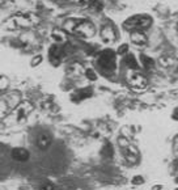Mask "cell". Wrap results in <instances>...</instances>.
I'll return each instance as SVG.
<instances>
[{
  "label": "cell",
  "instance_id": "cell-1",
  "mask_svg": "<svg viewBox=\"0 0 178 190\" xmlns=\"http://www.w3.org/2000/svg\"><path fill=\"white\" fill-rule=\"evenodd\" d=\"M151 17L148 16H144V14H139V16L131 17L130 20H127L125 22V28L128 30H143L147 29L151 26Z\"/></svg>",
  "mask_w": 178,
  "mask_h": 190
},
{
  "label": "cell",
  "instance_id": "cell-2",
  "mask_svg": "<svg viewBox=\"0 0 178 190\" xmlns=\"http://www.w3.org/2000/svg\"><path fill=\"white\" fill-rule=\"evenodd\" d=\"M74 34H79L83 35V37H92L94 34V26L89 22V21H81V22H77L74 28Z\"/></svg>",
  "mask_w": 178,
  "mask_h": 190
},
{
  "label": "cell",
  "instance_id": "cell-3",
  "mask_svg": "<svg viewBox=\"0 0 178 190\" xmlns=\"http://www.w3.org/2000/svg\"><path fill=\"white\" fill-rule=\"evenodd\" d=\"M128 83L131 87L138 89H144L147 85V79L139 72H130L128 74Z\"/></svg>",
  "mask_w": 178,
  "mask_h": 190
},
{
  "label": "cell",
  "instance_id": "cell-4",
  "mask_svg": "<svg viewBox=\"0 0 178 190\" xmlns=\"http://www.w3.org/2000/svg\"><path fill=\"white\" fill-rule=\"evenodd\" d=\"M114 59H115V54H114L111 50H107L102 54L101 60H99V64L104 66V67L106 66V68H110V70H114V67H115Z\"/></svg>",
  "mask_w": 178,
  "mask_h": 190
},
{
  "label": "cell",
  "instance_id": "cell-5",
  "mask_svg": "<svg viewBox=\"0 0 178 190\" xmlns=\"http://www.w3.org/2000/svg\"><path fill=\"white\" fill-rule=\"evenodd\" d=\"M12 157H13V160L16 161H26L29 159L30 153L29 151L26 148H22V147H17V148H13L12 150Z\"/></svg>",
  "mask_w": 178,
  "mask_h": 190
},
{
  "label": "cell",
  "instance_id": "cell-6",
  "mask_svg": "<svg viewBox=\"0 0 178 190\" xmlns=\"http://www.w3.org/2000/svg\"><path fill=\"white\" fill-rule=\"evenodd\" d=\"M131 41L136 46H144L147 43V35L143 33V30H134L131 34Z\"/></svg>",
  "mask_w": 178,
  "mask_h": 190
},
{
  "label": "cell",
  "instance_id": "cell-7",
  "mask_svg": "<svg viewBox=\"0 0 178 190\" xmlns=\"http://www.w3.org/2000/svg\"><path fill=\"white\" fill-rule=\"evenodd\" d=\"M51 142H53V139H51L50 135L47 132H42V134H40V137L37 138V146L41 150H47L51 146Z\"/></svg>",
  "mask_w": 178,
  "mask_h": 190
},
{
  "label": "cell",
  "instance_id": "cell-8",
  "mask_svg": "<svg viewBox=\"0 0 178 190\" xmlns=\"http://www.w3.org/2000/svg\"><path fill=\"white\" fill-rule=\"evenodd\" d=\"M102 38H104L105 41H107V42H111V41H114L117 38V34H115V30H114V28L111 25H107V26H105L104 29H102Z\"/></svg>",
  "mask_w": 178,
  "mask_h": 190
},
{
  "label": "cell",
  "instance_id": "cell-9",
  "mask_svg": "<svg viewBox=\"0 0 178 190\" xmlns=\"http://www.w3.org/2000/svg\"><path fill=\"white\" fill-rule=\"evenodd\" d=\"M125 62H126V64H127L130 68H132V70L138 68V62H136V59H135V56L132 55V54H127Z\"/></svg>",
  "mask_w": 178,
  "mask_h": 190
},
{
  "label": "cell",
  "instance_id": "cell-10",
  "mask_svg": "<svg viewBox=\"0 0 178 190\" xmlns=\"http://www.w3.org/2000/svg\"><path fill=\"white\" fill-rule=\"evenodd\" d=\"M140 60H141V63L144 64L146 68H152L153 64H155V62H153L151 58H148L147 55H140Z\"/></svg>",
  "mask_w": 178,
  "mask_h": 190
},
{
  "label": "cell",
  "instance_id": "cell-11",
  "mask_svg": "<svg viewBox=\"0 0 178 190\" xmlns=\"http://www.w3.org/2000/svg\"><path fill=\"white\" fill-rule=\"evenodd\" d=\"M127 51H128V46H127V43H125V45H122V46H119L118 54H120V55H125V54H127Z\"/></svg>",
  "mask_w": 178,
  "mask_h": 190
},
{
  "label": "cell",
  "instance_id": "cell-12",
  "mask_svg": "<svg viewBox=\"0 0 178 190\" xmlns=\"http://www.w3.org/2000/svg\"><path fill=\"white\" fill-rule=\"evenodd\" d=\"M40 190H55V188H54L53 183L46 182V183H43V185L41 186V189H40Z\"/></svg>",
  "mask_w": 178,
  "mask_h": 190
},
{
  "label": "cell",
  "instance_id": "cell-13",
  "mask_svg": "<svg viewBox=\"0 0 178 190\" xmlns=\"http://www.w3.org/2000/svg\"><path fill=\"white\" fill-rule=\"evenodd\" d=\"M86 76H88V79H90V80H96V75H94V72H93L92 70L86 71Z\"/></svg>",
  "mask_w": 178,
  "mask_h": 190
},
{
  "label": "cell",
  "instance_id": "cell-14",
  "mask_svg": "<svg viewBox=\"0 0 178 190\" xmlns=\"http://www.w3.org/2000/svg\"><path fill=\"white\" fill-rule=\"evenodd\" d=\"M174 152H176V155H178V135L174 139Z\"/></svg>",
  "mask_w": 178,
  "mask_h": 190
},
{
  "label": "cell",
  "instance_id": "cell-15",
  "mask_svg": "<svg viewBox=\"0 0 178 190\" xmlns=\"http://www.w3.org/2000/svg\"><path fill=\"white\" fill-rule=\"evenodd\" d=\"M141 182H143L141 177H134V183H141Z\"/></svg>",
  "mask_w": 178,
  "mask_h": 190
},
{
  "label": "cell",
  "instance_id": "cell-16",
  "mask_svg": "<svg viewBox=\"0 0 178 190\" xmlns=\"http://www.w3.org/2000/svg\"><path fill=\"white\" fill-rule=\"evenodd\" d=\"M173 118L174 119H178V108L176 110H174V113H173Z\"/></svg>",
  "mask_w": 178,
  "mask_h": 190
},
{
  "label": "cell",
  "instance_id": "cell-17",
  "mask_svg": "<svg viewBox=\"0 0 178 190\" xmlns=\"http://www.w3.org/2000/svg\"><path fill=\"white\" fill-rule=\"evenodd\" d=\"M176 181H177V182H178V177H177V180H176Z\"/></svg>",
  "mask_w": 178,
  "mask_h": 190
},
{
  "label": "cell",
  "instance_id": "cell-18",
  "mask_svg": "<svg viewBox=\"0 0 178 190\" xmlns=\"http://www.w3.org/2000/svg\"><path fill=\"white\" fill-rule=\"evenodd\" d=\"M176 190H178V189H176Z\"/></svg>",
  "mask_w": 178,
  "mask_h": 190
}]
</instances>
